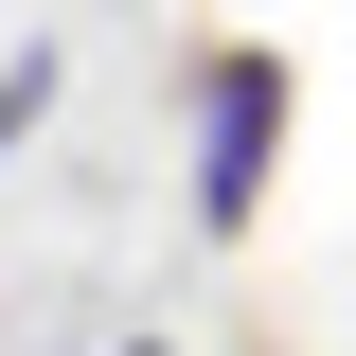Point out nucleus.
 <instances>
[{
	"instance_id": "nucleus-2",
	"label": "nucleus",
	"mask_w": 356,
	"mask_h": 356,
	"mask_svg": "<svg viewBox=\"0 0 356 356\" xmlns=\"http://www.w3.org/2000/svg\"><path fill=\"white\" fill-rule=\"evenodd\" d=\"M36 89H54V54H18V72H0V143L36 125Z\"/></svg>"
},
{
	"instance_id": "nucleus-1",
	"label": "nucleus",
	"mask_w": 356,
	"mask_h": 356,
	"mask_svg": "<svg viewBox=\"0 0 356 356\" xmlns=\"http://www.w3.org/2000/svg\"><path fill=\"white\" fill-rule=\"evenodd\" d=\"M267 161H285V54H214V89H196V214L250 232Z\"/></svg>"
},
{
	"instance_id": "nucleus-3",
	"label": "nucleus",
	"mask_w": 356,
	"mask_h": 356,
	"mask_svg": "<svg viewBox=\"0 0 356 356\" xmlns=\"http://www.w3.org/2000/svg\"><path fill=\"white\" fill-rule=\"evenodd\" d=\"M125 356H161V339H125Z\"/></svg>"
}]
</instances>
